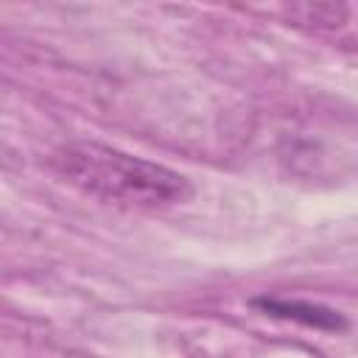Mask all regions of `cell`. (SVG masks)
<instances>
[{
  "instance_id": "obj_1",
  "label": "cell",
  "mask_w": 358,
  "mask_h": 358,
  "mask_svg": "<svg viewBox=\"0 0 358 358\" xmlns=\"http://www.w3.org/2000/svg\"><path fill=\"white\" fill-rule=\"evenodd\" d=\"M48 165L76 190L129 210H165L190 199L185 173L95 140H70L50 151Z\"/></svg>"
},
{
  "instance_id": "obj_2",
  "label": "cell",
  "mask_w": 358,
  "mask_h": 358,
  "mask_svg": "<svg viewBox=\"0 0 358 358\" xmlns=\"http://www.w3.org/2000/svg\"><path fill=\"white\" fill-rule=\"evenodd\" d=\"M252 305L268 316H277V319H291V322H299V324H308V327H316V330H344L347 327V319L327 308V305H316V302H308V299H282V296H257L252 299Z\"/></svg>"
}]
</instances>
